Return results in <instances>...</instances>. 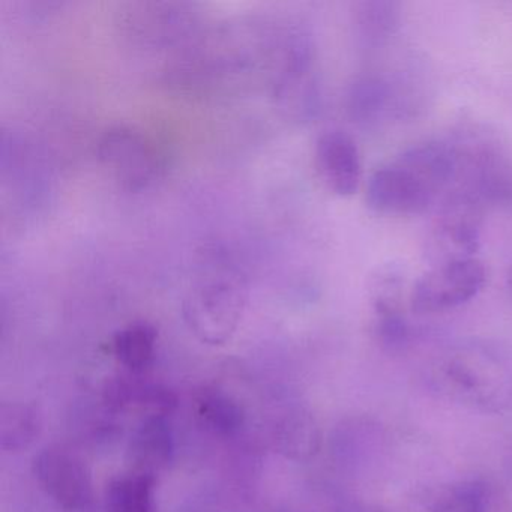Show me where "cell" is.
Segmentation results:
<instances>
[{"label":"cell","instance_id":"obj_19","mask_svg":"<svg viewBox=\"0 0 512 512\" xmlns=\"http://www.w3.org/2000/svg\"><path fill=\"white\" fill-rule=\"evenodd\" d=\"M401 301L374 299L376 314V337L383 350L400 353L410 341V326L401 311Z\"/></svg>","mask_w":512,"mask_h":512},{"label":"cell","instance_id":"obj_11","mask_svg":"<svg viewBox=\"0 0 512 512\" xmlns=\"http://www.w3.org/2000/svg\"><path fill=\"white\" fill-rule=\"evenodd\" d=\"M143 374H121L104 386L103 400L112 412L145 410L148 415L169 416L178 406L175 392L160 383L143 379Z\"/></svg>","mask_w":512,"mask_h":512},{"label":"cell","instance_id":"obj_5","mask_svg":"<svg viewBox=\"0 0 512 512\" xmlns=\"http://www.w3.org/2000/svg\"><path fill=\"white\" fill-rule=\"evenodd\" d=\"M32 472L41 490L65 511L86 509L94 500L91 467L67 446L41 449L32 461Z\"/></svg>","mask_w":512,"mask_h":512},{"label":"cell","instance_id":"obj_18","mask_svg":"<svg viewBox=\"0 0 512 512\" xmlns=\"http://www.w3.org/2000/svg\"><path fill=\"white\" fill-rule=\"evenodd\" d=\"M157 478L130 472L116 476L107 485L106 512H154Z\"/></svg>","mask_w":512,"mask_h":512},{"label":"cell","instance_id":"obj_1","mask_svg":"<svg viewBox=\"0 0 512 512\" xmlns=\"http://www.w3.org/2000/svg\"><path fill=\"white\" fill-rule=\"evenodd\" d=\"M245 304L247 286L241 272L215 256L206 259L191 280L182 314L197 340L221 346L238 329Z\"/></svg>","mask_w":512,"mask_h":512},{"label":"cell","instance_id":"obj_3","mask_svg":"<svg viewBox=\"0 0 512 512\" xmlns=\"http://www.w3.org/2000/svg\"><path fill=\"white\" fill-rule=\"evenodd\" d=\"M485 283L487 268L476 257L437 263L413 284L410 308L416 314L445 313L472 301Z\"/></svg>","mask_w":512,"mask_h":512},{"label":"cell","instance_id":"obj_7","mask_svg":"<svg viewBox=\"0 0 512 512\" xmlns=\"http://www.w3.org/2000/svg\"><path fill=\"white\" fill-rule=\"evenodd\" d=\"M479 247L481 205L461 194H448L431 232L430 253H433V265L472 259Z\"/></svg>","mask_w":512,"mask_h":512},{"label":"cell","instance_id":"obj_4","mask_svg":"<svg viewBox=\"0 0 512 512\" xmlns=\"http://www.w3.org/2000/svg\"><path fill=\"white\" fill-rule=\"evenodd\" d=\"M455 146L458 176L451 193L469 197L481 206L512 200V161L499 148L490 140L481 139Z\"/></svg>","mask_w":512,"mask_h":512},{"label":"cell","instance_id":"obj_6","mask_svg":"<svg viewBox=\"0 0 512 512\" xmlns=\"http://www.w3.org/2000/svg\"><path fill=\"white\" fill-rule=\"evenodd\" d=\"M439 193L395 158L371 173L365 190L370 209L388 217H415L424 214L436 203Z\"/></svg>","mask_w":512,"mask_h":512},{"label":"cell","instance_id":"obj_16","mask_svg":"<svg viewBox=\"0 0 512 512\" xmlns=\"http://www.w3.org/2000/svg\"><path fill=\"white\" fill-rule=\"evenodd\" d=\"M401 10L391 0H367L356 7L355 29L359 43L376 50L388 43L400 28Z\"/></svg>","mask_w":512,"mask_h":512},{"label":"cell","instance_id":"obj_20","mask_svg":"<svg viewBox=\"0 0 512 512\" xmlns=\"http://www.w3.org/2000/svg\"><path fill=\"white\" fill-rule=\"evenodd\" d=\"M488 488L478 479L452 485L434 505L433 512H487Z\"/></svg>","mask_w":512,"mask_h":512},{"label":"cell","instance_id":"obj_14","mask_svg":"<svg viewBox=\"0 0 512 512\" xmlns=\"http://www.w3.org/2000/svg\"><path fill=\"white\" fill-rule=\"evenodd\" d=\"M193 406L200 424L211 433L233 437L244 428V407L233 395L218 386L206 385L197 389Z\"/></svg>","mask_w":512,"mask_h":512},{"label":"cell","instance_id":"obj_17","mask_svg":"<svg viewBox=\"0 0 512 512\" xmlns=\"http://www.w3.org/2000/svg\"><path fill=\"white\" fill-rule=\"evenodd\" d=\"M43 430V415L35 404L10 401L0 406V448L20 452L29 448Z\"/></svg>","mask_w":512,"mask_h":512},{"label":"cell","instance_id":"obj_22","mask_svg":"<svg viewBox=\"0 0 512 512\" xmlns=\"http://www.w3.org/2000/svg\"><path fill=\"white\" fill-rule=\"evenodd\" d=\"M506 284H508V289L512 293V266L508 269V274H506Z\"/></svg>","mask_w":512,"mask_h":512},{"label":"cell","instance_id":"obj_2","mask_svg":"<svg viewBox=\"0 0 512 512\" xmlns=\"http://www.w3.org/2000/svg\"><path fill=\"white\" fill-rule=\"evenodd\" d=\"M433 382L446 397L479 412H505L512 404V362L497 353H451L437 365Z\"/></svg>","mask_w":512,"mask_h":512},{"label":"cell","instance_id":"obj_9","mask_svg":"<svg viewBox=\"0 0 512 512\" xmlns=\"http://www.w3.org/2000/svg\"><path fill=\"white\" fill-rule=\"evenodd\" d=\"M317 172L331 193L352 197L362 181V161L358 145L346 131H325L317 139Z\"/></svg>","mask_w":512,"mask_h":512},{"label":"cell","instance_id":"obj_12","mask_svg":"<svg viewBox=\"0 0 512 512\" xmlns=\"http://www.w3.org/2000/svg\"><path fill=\"white\" fill-rule=\"evenodd\" d=\"M391 83L379 74H364L355 79L346 94V113L359 127H373L395 110Z\"/></svg>","mask_w":512,"mask_h":512},{"label":"cell","instance_id":"obj_13","mask_svg":"<svg viewBox=\"0 0 512 512\" xmlns=\"http://www.w3.org/2000/svg\"><path fill=\"white\" fill-rule=\"evenodd\" d=\"M275 446L289 460H313L322 448V431L310 410H290L275 427Z\"/></svg>","mask_w":512,"mask_h":512},{"label":"cell","instance_id":"obj_10","mask_svg":"<svg viewBox=\"0 0 512 512\" xmlns=\"http://www.w3.org/2000/svg\"><path fill=\"white\" fill-rule=\"evenodd\" d=\"M175 452V433L169 416L148 415L131 434L125 461L130 472L157 478L173 463Z\"/></svg>","mask_w":512,"mask_h":512},{"label":"cell","instance_id":"obj_21","mask_svg":"<svg viewBox=\"0 0 512 512\" xmlns=\"http://www.w3.org/2000/svg\"><path fill=\"white\" fill-rule=\"evenodd\" d=\"M335 512H383L377 508H370V506L364 505V503L346 502L343 505L338 506Z\"/></svg>","mask_w":512,"mask_h":512},{"label":"cell","instance_id":"obj_15","mask_svg":"<svg viewBox=\"0 0 512 512\" xmlns=\"http://www.w3.org/2000/svg\"><path fill=\"white\" fill-rule=\"evenodd\" d=\"M157 341L158 331L152 323H130L113 337V355L128 373L145 374L154 364Z\"/></svg>","mask_w":512,"mask_h":512},{"label":"cell","instance_id":"obj_8","mask_svg":"<svg viewBox=\"0 0 512 512\" xmlns=\"http://www.w3.org/2000/svg\"><path fill=\"white\" fill-rule=\"evenodd\" d=\"M101 163L128 190H142L157 173V155L148 139L128 127L110 128L98 146Z\"/></svg>","mask_w":512,"mask_h":512}]
</instances>
